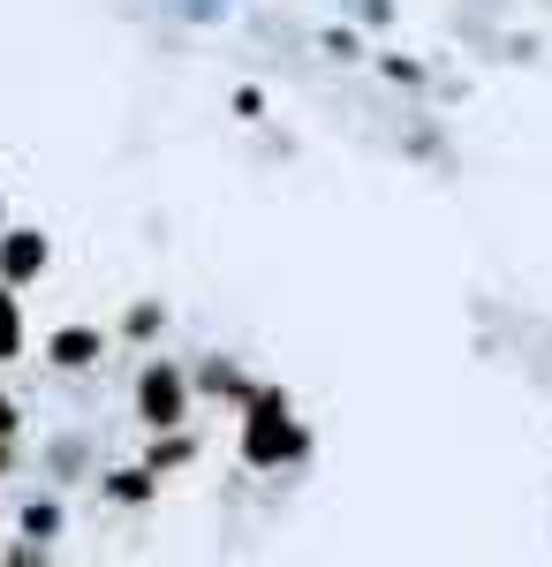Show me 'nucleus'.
I'll return each instance as SVG.
<instances>
[{
	"instance_id": "nucleus-4",
	"label": "nucleus",
	"mask_w": 552,
	"mask_h": 567,
	"mask_svg": "<svg viewBox=\"0 0 552 567\" xmlns=\"http://www.w3.org/2000/svg\"><path fill=\"white\" fill-rule=\"evenodd\" d=\"M39 235H16V243H8V272H16V280H23V272H39Z\"/></svg>"
},
{
	"instance_id": "nucleus-2",
	"label": "nucleus",
	"mask_w": 552,
	"mask_h": 567,
	"mask_svg": "<svg viewBox=\"0 0 552 567\" xmlns=\"http://www.w3.org/2000/svg\"><path fill=\"white\" fill-rule=\"evenodd\" d=\"M303 439H296V424H280V409H265L257 416V432H251V462H280V454H296Z\"/></svg>"
},
{
	"instance_id": "nucleus-3",
	"label": "nucleus",
	"mask_w": 552,
	"mask_h": 567,
	"mask_svg": "<svg viewBox=\"0 0 552 567\" xmlns=\"http://www.w3.org/2000/svg\"><path fill=\"white\" fill-rule=\"evenodd\" d=\"M91 355H99V341H91V333H61V341H53V363H69V371H76V363H91Z\"/></svg>"
},
{
	"instance_id": "nucleus-7",
	"label": "nucleus",
	"mask_w": 552,
	"mask_h": 567,
	"mask_svg": "<svg viewBox=\"0 0 552 567\" xmlns=\"http://www.w3.org/2000/svg\"><path fill=\"white\" fill-rule=\"evenodd\" d=\"M0 462H8V454H0Z\"/></svg>"
},
{
	"instance_id": "nucleus-5",
	"label": "nucleus",
	"mask_w": 552,
	"mask_h": 567,
	"mask_svg": "<svg viewBox=\"0 0 552 567\" xmlns=\"http://www.w3.org/2000/svg\"><path fill=\"white\" fill-rule=\"evenodd\" d=\"M0 355H16V303L0 296Z\"/></svg>"
},
{
	"instance_id": "nucleus-6",
	"label": "nucleus",
	"mask_w": 552,
	"mask_h": 567,
	"mask_svg": "<svg viewBox=\"0 0 552 567\" xmlns=\"http://www.w3.org/2000/svg\"><path fill=\"white\" fill-rule=\"evenodd\" d=\"M8 424H16V409H8V401H0V432H8Z\"/></svg>"
},
{
	"instance_id": "nucleus-1",
	"label": "nucleus",
	"mask_w": 552,
	"mask_h": 567,
	"mask_svg": "<svg viewBox=\"0 0 552 567\" xmlns=\"http://www.w3.org/2000/svg\"><path fill=\"white\" fill-rule=\"evenodd\" d=\"M182 416V379H174V363H152L144 371V424H174Z\"/></svg>"
}]
</instances>
